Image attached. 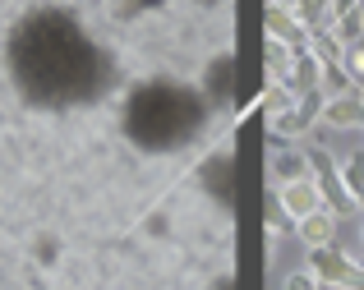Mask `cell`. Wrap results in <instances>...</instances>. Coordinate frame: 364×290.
Wrapping results in <instances>:
<instances>
[{"label":"cell","instance_id":"cell-1","mask_svg":"<svg viewBox=\"0 0 364 290\" xmlns=\"http://www.w3.org/2000/svg\"><path fill=\"white\" fill-rule=\"evenodd\" d=\"M309 276L318 281V290H364V267L350 263L346 254H337L332 245L314 249L309 258Z\"/></svg>","mask_w":364,"mask_h":290},{"label":"cell","instance_id":"cell-2","mask_svg":"<svg viewBox=\"0 0 364 290\" xmlns=\"http://www.w3.org/2000/svg\"><path fill=\"white\" fill-rule=\"evenodd\" d=\"M277 203L286 208V217H309V212H318V208H328V198H323V185L314 176H291V180H282V189H277Z\"/></svg>","mask_w":364,"mask_h":290},{"label":"cell","instance_id":"cell-3","mask_svg":"<svg viewBox=\"0 0 364 290\" xmlns=\"http://www.w3.org/2000/svg\"><path fill=\"white\" fill-rule=\"evenodd\" d=\"M323 124L328 129H360L364 124V102L355 92H332L323 102Z\"/></svg>","mask_w":364,"mask_h":290},{"label":"cell","instance_id":"cell-4","mask_svg":"<svg viewBox=\"0 0 364 290\" xmlns=\"http://www.w3.org/2000/svg\"><path fill=\"white\" fill-rule=\"evenodd\" d=\"M295 230H300V245L304 249H323V245H332V240H337V212H332V208H318V212H309V217L295 221Z\"/></svg>","mask_w":364,"mask_h":290},{"label":"cell","instance_id":"cell-5","mask_svg":"<svg viewBox=\"0 0 364 290\" xmlns=\"http://www.w3.org/2000/svg\"><path fill=\"white\" fill-rule=\"evenodd\" d=\"M300 33H304V23L295 18V9H282V5H267V37L272 42H300Z\"/></svg>","mask_w":364,"mask_h":290},{"label":"cell","instance_id":"cell-6","mask_svg":"<svg viewBox=\"0 0 364 290\" xmlns=\"http://www.w3.org/2000/svg\"><path fill=\"white\" fill-rule=\"evenodd\" d=\"M295 18L304 28H318L323 18H332V0H295Z\"/></svg>","mask_w":364,"mask_h":290},{"label":"cell","instance_id":"cell-7","mask_svg":"<svg viewBox=\"0 0 364 290\" xmlns=\"http://www.w3.org/2000/svg\"><path fill=\"white\" fill-rule=\"evenodd\" d=\"M346 70L355 74V79H364V42H360V46L350 42V51H346Z\"/></svg>","mask_w":364,"mask_h":290},{"label":"cell","instance_id":"cell-8","mask_svg":"<svg viewBox=\"0 0 364 290\" xmlns=\"http://www.w3.org/2000/svg\"><path fill=\"white\" fill-rule=\"evenodd\" d=\"M286 290H318V281H314L309 272H300V276H291V281H286Z\"/></svg>","mask_w":364,"mask_h":290},{"label":"cell","instance_id":"cell-9","mask_svg":"<svg viewBox=\"0 0 364 290\" xmlns=\"http://www.w3.org/2000/svg\"><path fill=\"white\" fill-rule=\"evenodd\" d=\"M360 240H364V230H360Z\"/></svg>","mask_w":364,"mask_h":290}]
</instances>
